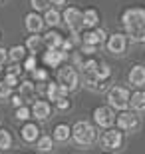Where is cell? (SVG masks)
<instances>
[{
  "mask_svg": "<svg viewBox=\"0 0 145 154\" xmlns=\"http://www.w3.org/2000/svg\"><path fill=\"white\" fill-rule=\"evenodd\" d=\"M20 136H22L24 142L32 144V142H36V140H38V136H40V128H38L36 124H32V122H28V124H24V126H22V130H20Z\"/></svg>",
  "mask_w": 145,
  "mask_h": 154,
  "instance_id": "obj_14",
  "label": "cell"
},
{
  "mask_svg": "<svg viewBox=\"0 0 145 154\" xmlns=\"http://www.w3.org/2000/svg\"><path fill=\"white\" fill-rule=\"evenodd\" d=\"M56 106H58V110H68L70 108V100H68V96H60L56 100Z\"/></svg>",
  "mask_w": 145,
  "mask_h": 154,
  "instance_id": "obj_33",
  "label": "cell"
},
{
  "mask_svg": "<svg viewBox=\"0 0 145 154\" xmlns=\"http://www.w3.org/2000/svg\"><path fill=\"white\" fill-rule=\"evenodd\" d=\"M58 84L64 86L68 92L76 90L80 86V74L74 66H64V68L58 70Z\"/></svg>",
  "mask_w": 145,
  "mask_h": 154,
  "instance_id": "obj_4",
  "label": "cell"
},
{
  "mask_svg": "<svg viewBox=\"0 0 145 154\" xmlns=\"http://www.w3.org/2000/svg\"><path fill=\"white\" fill-rule=\"evenodd\" d=\"M4 82L10 86V88H14V86H18V76H14V74H6Z\"/></svg>",
  "mask_w": 145,
  "mask_h": 154,
  "instance_id": "obj_35",
  "label": "cell"
},
{
  "mask_svg": "<svg viewBox=\"0 0 145 154\" xmlns=\"http://www.w3.org/2000/svg\"><path fill=\"white\" fill-rule=\"evenodd\" d=\"M20 86V96L24 98V100H30V98L36 94V84L34 82H30V80H26V82H22Z\"/></svg>",
  "mask_w": 145,
  "mask_h": 154,
  "instance_id": "obj_22",
  "label": "cell"
},
{
  "mask_svg": "<svg viewBox=\"0 0 145 154\" xmlns=\"http://www.w3.org/2000/svg\"><path fill=\"white\" fill-rule=\"evenodd\" d=\"M95 48H97V46H94V44H84V42H82V52H84V54H94Z\"/></svg>",
  "mask_w": 145,
  "mask_h": 154,
  "instance_id": "obj_37",
  "label": "cell"
},
{
  "mask_svg": "<svg viewBox=\"0 0 145 154\" xmlns=\"http://www.w3.org/2000/svg\"><path fill=\"white\" fill-rule=\"evenodd\" d=\"M60 12L56 10V8H48L46 10V16H44V24H48V26H58L60 24Z\"/></svg>",
  "mask_w": 145,
  "mask_h": 154,
  "instance_id": "obj_24",
  "label": "cell"
},
{
  "mask_svg": "<svg viewBox=\"0 0 145 154\" xmlns=\"http://www.w3.org/2000/svg\"><path fill=\"white\" fill-rule=\"evenodd\" d=\"M100 144L106 150H119L123 146V132L119 128H107L100 138Z\"/></svg>",
  "mask_w": 145,
  "mask_h": 154,
  "instance_id": "obj_6",
  "label": "cell"
},
{
  "mask_svg": "<svg viewBox=\"0 0 145 154\" xmlns=\"http://www.w3.org/2000/svg\"><path fill=\"white\" fill-rule=\"evenodd\" d=\"M8 74H14V76H18V74H22V68H20V66H18L16 62L12 64L10 68H8Z\"/></svg>",
  "mask_w": 145,
  "mask_h": 154,
  "instance_id": "obj_38",
  "label": "cell"
},
{
  "mask_svg": "<svg viewBox=\"0 0 145 154\" xmlns=\"http://www.w3.org/2000/svg\"><path fill=\"white\" fill-rule=\"evenodd\" d=\"M125 36L133 42H145V10L143 8H127L121 16Z\"/></svg>",
  "mask_w": 145,
  "mask_h": 154,
  "instance_id": "obj_1",
  "label": "cell"
},
{
  "mask_svg": "<svg viewBox=\"0 0 145 154\" xmlns=\"http://www.w3.org/2000/svg\"><path fill=\"white\" fill-rule=\"evenodd\" d=\"M42 40H44V44L48 46V48H60L64 36H62L60 32H56V30H50L46 36H42Z\"/></svg>",
  "mask_w": 145,
  "mask_h": 154,
  "instance_id": "obj_19",
  "label": "cell"
},
{
  "mask_svg": "<svg viewBox=\"0 0 145 154\" xmlns=\"http://www.w3.org/2000/svg\"><path fill=\"white\" fill-rule=\"evenodd\" d=\"M106 46H107V50L112 52L113 56H119V54H123V52H125V48H127V36L115 32V34L107 36Z\"/></svg>",
  "mask_w": 145,
  "mask_h": 154,
  "instance_id": "obj_9",
  "label": "cell"
},
{
  "mask_svg": "<svg viewBox=\"0 0 145 154\" xmlns=\"http://www.w3.org/2000/svg\"><path fill=\"white\" fill-rule=\"evenodd\" d=\"M36 64H38V60H36V54H30V56L26 58V62H24V68L28 70V72H32V70L36 68Z\"/></svg>",
  "mask_w": 145,
  "mask_h": 154,
  "instance_id": "obj_32",
  "label": "cell"
},
{
  "mask_svg": "<svg viewBox=\"0 0 145 154\" xmlns=\"http://www.w3.org/2000/svg\"><path fill=\"white\" fill-rule=\"evenodd\" d=\"M62 18H64L66 26L72 30V34H80V30L84 28V16L78 8H66Z\"/></svg>",
  "mask_w": 145,
  "mask_h": 154,
  "instance_id": "obj_7",
  "label": "cell"
},
{
  "mask_svg": "<svg viewBox=\"0 0 145 154\" xmlns=\"http://www.w3.org/2000/svg\"><path fill=\"white\" fill-rule=\"evenodd\" d=\"M84 44H94V46H101L103 42L107 40V34L103 32L101 28H94V30H88L84 32Z\"/></svg>",
  "mask_w": 145,
  "mask_h": 154,
  "instance_id": "obj_11",
  "label": "cell"
},
{
  "mask_svg": "<svg viewBox=\"0 0 145 154\" xmlns=\"http://www.w3.org/2000/svg\"><path fill=\"white\" fill-rule=\"evenodd\" d=\"M106 154H109V152H106Z\"/></svg>",
  "mask_w": 145,
  "mask_h": 154,
  "instance_id": "obj_43",
  "label": "cell"
},
{
  "mask_svg": "<svg viewBox=\"0 0 145 154\" xmlns=\"http://www.w3.org/2000/svg\"><path fill=\"white\" fill-rule=\"evenodd\" d=\"M94 74L97 76L100 80H103V82H106V80L109 78V74H112V68H109L107 64H97V68H95Z\"/></svg>",
  "mask_w": 145,
  "mask_h": 154,
  "instance_id": "obj_27",
  "label": "cell"
},
{
  "mask_svg": "<svg viewBox=\"0 0 145 154\" xmlns=\"http://www.w3.org/2000/svg\"><path fill=\"white\" fill-rule=\"evenodd\" d=\"M30 114H32V112H30V108H28V106H24V104L16 108V118L18 120H28Z\"/></svg>",
  "mask_w": 145,
  "mask_h": 154,
  "instance_id": "obj_29",
  "label": "cell"
},
{
  "mask_svg": "<svg viewBox=\"0 0 145 154\" xmlns=\"http://www.w3.org/2000/svg\"><path fill=\"white\" fill-rule=\"evenodd\" d=\"M64 60H68V52H62L60 48H48V50L44 52V62H46V66L58 68Z\"/></svg>",
  "mask_w": 145,
  "mask_h": 154,
  "instance_id": "obj_10",
  "label": "cell"
},
{
  "mask_svg": "<svg viewBox=\"0 0 145 154\" xmlns=\"http://www.w3.org/2000/svg\"><path fill=\"white\" fill-rule=\"evenodd\" d=\"M72 48H74V42H72V40H66V38L62 40V46H60L62 52H70Z\"/></svg>",
  "mask_w": 145,
  "mask_h": 154,
  "instance_id": "obj_36",
  "label": "cell"
},
{
  "mask_svg": "<svg viewBox=\"0 0 145 154\" xmlns=\"http://www.w3.org/2000/svg\"><path fill=\"white\" fill-rule=\"evenodd\" d=\"M36 148H38L40 152H50V150L54 148V138L52 136H38Z\"/></svg>",
  "mask_w": 145,
  "mask_h": 154,
  "instance_id": "obj_23",
  "label": "cell"
},
{
  "mask_svg": "<svg viewBox=\"0 0 145 154\" xmlns=\"http://www.w3.org/2000/svg\"><path fill=\"white\" fill-rule=\"evenodd\" d=\"M12 146V136L10 132L4 130V128H0V150H8Z\"/></svg>",
  "mask_w": 145,
  "mask_h": 154,
  "instance_id": "obj_26",
  "label": "cell"
},
{
  "mask_svg": "<svg viewBox=\"0 0 145 154\" xmlns=\"http://www.w3.org/2000/svg\"><path fill=\"white\" fill-rule=\"evenodd\" d=\"M6 60H8V50H6V48H0V66H2Z\"/></svg>",
  "mask_w": 145,
  "mask_h": 154,
  "instance_id": "obj_39",
  "label": "cell"
},
{
  "mask_svg": "<svg viewBox=\"0 0 145 154\" xmlns=\"http://www.w3.org/2000/svg\"><path fill=\"white\" fill-rule=\"evenodd\" d=\"M24 56H26V46H12L10 50H8V58H10L12 62H18Z\"/></svg>",
  "mask_w": 145,
  "mask_h": 154,
  "instance_id": "obj_25",
  "label": "cell"
},
{
  "mask_svg": "<svg viewBox=\"0 0 145 154\" xmlns=\"http://www.w3.org/2000/svg\"><path fill=\"white\" fill-rule=\"evenodd\" d=\"M72 138H74V142L80 144V146H91V144L97 142L95 126L86 122V120H78L72 126Z\"/></svg>",
  "mask_w": 145,
  "mask_h": 154,
  "instance_id": "obj_2",
  "label": "cell"
},
{
  "mask_svg": "<svg viewBox=\"0 0 145 154\" xmlns=\"http://www.w3.org/2000/svg\"><path fill=\"white\" fill-rule=\"evenodd\" d=\"M32 76L36 82H44V80H48V70L44 68H34L32 70Z\"/></svg>",
  "mask_w": 145,
  "mask_h": 154,
  "instance_id": "obj_28",
  "label": "cell"
},
{
  "mask_svg": "<svg viewBox=\"0 0 145 154\" xmlns=\"http://www.w3.org/2000/svg\"><path fill=\"white\" fill-rule=\"evenodd\" d=\"M52 4H64V2H66V0H50Z\"/></svg>",
  "mask_w": 145,
  "mask_h": 154,
  "instance_id": "obj_41",
  "label": "cell"
},
{
  "mask_svg": "<svg viewBox=\"0 0 145 154\" xmlns=\"http://www.w3.org/2000/svg\"><path fill=\"white\" fill-rule=\"evenodd\" d=\"M10 86L6 84V82H0V98H8L10 96Z\"/></svg>",
  "mask_w": 145,
  "mask_h": 154,
  "instance_id": "obj_34",
  "label": "cell"
},
{
  "mask_svg": "<svg viewBox=\"0 0 145 154\" xmlns=\"http://www.w3.org/2000/svg\"><path fill=\"white\" fill-rule=\"evenodd\" d=\"M127 80L131 86H143L145 84V66H141V64L133 66V68L129 70Z\"/></svg>",
  "mask_w": 145,
  "mask_h": 154,
  "instance_id": "obj_13",
  "label": "cell"
},
{
  "mask_svg": "<svg viewBox=\"0 0 145 154\" xmlns=\"http://www.w3.org/2000/svg\"><path fill=\"white\" fill-rule=\"evenodd\" d=\"M42 46H44V40H42V36H38V34L28 36V40H26V50H30L32 54H36Z\"/></svg>",
  "mask_w": 145,
  "mask_h": 154,
  "instance_id": "obj_21",
  "label": "cell"
},
{
  "mask_svg": "<svg viewBox=\"0 0 145 154\" xmlns=\"http://www.w3.org/2000/svg\"><path fill=\"white\" fill-rule=\"evenodd\" d=\"M107 102L113 110H127L129 108V90L123 86H112L107 90Z\"/></svg>",
  "mask_w": 145,
  "mask_h": 154,
  "instance_id": "obj_3",
  "label": "cell"
},
{
  "mask_svg": "<svg viewBox=\"0 0 145 154\" xmlns=\"http://www.w3.org/2000/svg\"><path fill=\"white\" fill-rule=\"evenodd\" d=\"M95 68H97V62L95 60H88V62L82 64V72L84 74H91V72H95Z\"/></svg>",
  "mask_w": 145,
  "mask_h": 154,
  "instance_id": "obj_30",
  "label": "cell"
},
{
  "mask_svg": "<svg viewBox=\"0 0 145 154\" xmlns=\"http://www.w3.org/2000/svg\"><path fill=\"white\" fill-rule=\"evenodd\" d=\"M26 28H28L32 34H38L40 30L44 28V18L38 16L36 12H30L28 16H26Z\"/></svg>",
  "mask_w": 145,
  "mask_h": 154,
  "instance_id": "obj_15",
  "label": "cell"
},
{
  "mask_svg": "<svg viewBox=\"0 0 145 154\" xmlns=\"http://www.w3.org/2000/svg\"><path fill=\"white\" fill-rule=\"evenodd\" d=\"M30 2H32L34 10H48V6H50V0H30Z\"/></svg>",
  "mask_w": 145,
  "mask_h": 154,
  "instance_id": "obj_31",
  "label": "cell"
},
{
  "mask_svg": "<svg viewBox=\"0 0 145 154\" xmlns=\"http://www.w3.org/2000/svg\"><path fill=\"white\" fill-rule=\"evenodd\" d=\"M115 124L121 132H137L139 130V116L135 112H127V110H121V114L115 116Z\"/></svg>",
  "mask_w": 145,
  "mask_h": 154,
  "instance_id": "obj_5",
  "label": "cell"
},
{
  "mask_svg": "<svg viewBox=\"0 0 145 154\" xmlns=\"http://www.w3.org/2000/svg\"><path fill=\"white\" fill-rule=\"evenodd\" d=\"M30 112H32V116H36L38 120H48L50 114H52V106H50L48 100H36Z\"/></svg>",
  "mask_w": 145,
  "mask_h": 154,
  "instance_id": "obj_12",
  "label": "cell"
},
{
  "mask_svg": "<svg viewBox=\"0 0 145 154\" xmlns=\"http://www.w3.org/2000/svg\"><path fill=\"white\" fill-rule=\"evenodd\" d=\"M82 16H84V26L86 28H94L95 24L100 22V12L95 10V8H88L86 12H82Z\"/></svg>",
  "mask_w": 145,
  "mask_h": 154,
  "instance_id": "obj_20",
  "label": "cell"
},
{
  "mask_svg": "<svg viewBox=\"0 0 145 154\" xmlns=\"http://www.w3.org/2000/svg\"><path fill=\"white\" fill-rule=\"evenodd\" d=\"M129 106L135 112H145V90H137L129 96Z\"/></svg>",
  "mask_w": 145,
  "mask_h": 154,
  "instance_id": "obj_17",
  "label": "cell"
},
{
  "mask_svg": "<svg viewBox=\"0 0 145 154\" xmlns=\"http://www.w3.org/2000/svg\"><path fill=\"white\" fill-rule=\"evenodd\" d=\"M0 70H2V66H0Z\"/></svg>",
  "mask_w": 145,
  "mask_h": 154,
  "instance_id": "obj_42",
  "label": "cell"
},
{
  "mask_svg": "<svg viewBox=\"0 0 145 154\" xmlns=\"http://www.w3.org/2000/svg\"><path fill=\"white\" fill-rule=\"evenodd\" d=\"M94 122L100 128H112L115 124V112L109 106H97L94 110Z\"/></svg>",
  "mask_w": 145,
  "mask_h": 154,
  "instance_id": "obj_8",
  "label": "cell"
},
{
  "mask_svg": "<svg viewBox=\"0 0 145 154\" xmlns=\"http://www.w3.org/2000/svg\"><path fill=\"white\" fill-rule=\"evenodd\" d=\"M52 138H54L56 142H66V140H70V138H72V128H70L68 124H58L56 128H54Z\"/></svg>",
  "mask_w": 145,
  "mask_h": 154,
  "instance_id": "obj_18",
  "label": "cell"
},
{
  "mask_svg": "<svg viewBox=\"0 0 145 154\" xmlns=\"http://www.w3.org/2000/svg\"><path fill=\"white\" fill-rule=\"evenodd\" d=\"M22 102H24V98L20 96V94H16V96H12V104H14V106H22Z\"/></svg>",
  "mask_w": 145,
  "mask_h": 154,
  "instance_id": "obj_40",
  "label": "cell"
},
{
  "mask_svg": "<svg viewBox=\"0 0 145 154\" xmlns=\"http://www.w3.org/2000/svg\"><path fill=\"white\" fill-rule=\"evenodd\" d=\"M46 94H48V100L56 102L60 96H68V90L64 86H60L58 82H50V84L46 86Z\"/></svg>",
  "mask_w": 145,
  "mask_h": 154,
  "instance_id": "obj_16",
  "label": "cell"
}]
</instances>
